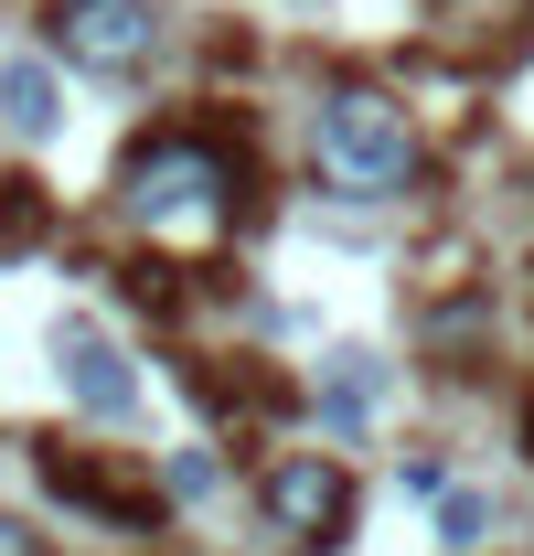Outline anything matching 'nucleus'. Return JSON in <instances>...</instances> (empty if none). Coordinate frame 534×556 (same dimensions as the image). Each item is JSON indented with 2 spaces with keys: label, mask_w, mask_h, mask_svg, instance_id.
<instances>
[{
  "label": "nucleus",
  "mask_w": 534,
  "mask_h": 556,
  "mask_svg": "<svg viewBox=\"0 0 534 556\" xmlns=\"http://www.w3.org/2000/svg\"><path fill=\"white\" fill-rule=\"evenodd\" d=\"M43 236H54V193L33 172H0V257H33Z\"/></svg>",
  "instance_id": "9"
},
{
  "label": "nucleus",
  "mask_w": 534,
  "mask_h": 556,
  "mask_svg": "<svg viewBox=\"0 0 534 556\" xmlns=\"http://www.w3.org/2000/svg\"><path fill=\"white\" fill-rule=\"evenodd\" d=\"M214 482H225V471H214V450H171V460H161V492H171V503H203Z\"/></svg>",
  "instance_id": "11"
},
{
  "label": "nucleus",
  "mask_w": 534,
  "mask_h": 556,
  "mask_svg": "<svg viewBox=\"0 0 534 556\" xmlns=\"http://www.w3.org/2000/svg\"><path fill=\"white\" fill-rule=\"evenodd\" d=\"M481 535H492V503H481V492H449V514H438V546H449V556H481Z\"/></svg>",
  "instance_id": "10"
},
{
  "label": "nucleus",
  "mask_w": 534,
  "mask_h": 556,
  "mask_svg": "<svg viewBox=\"0 0 534 556\" xmlns=\"http://www.w3.org/2000/svg\"><path fill=\"white\" fill-rule=\"evenodd\" d=\"M246 492H257V525H267L289 556H332V546H353L364 492H353V460H342V450H267Z\"/></svg>",
  "instance_id": "3"
},
{
  "label": "nucleus",
  "mask_w": 534,
  "mask_h": 556,
  "mask_svg": "<svg viewBox=\"0 0 534 556\" xmlns=\"http://www.w3.org/2000/svg\"><path fill=\"white\" fill-rule=\"evenodd\" d=\"M33 450V471H43V492L54 503H75L86 525H107V535H161V514H171V492H161V471L139 482V471H118L107 450H86L75 460L65 439H22Z\"/></svg>",
  "instance_id": "5"
},
{
  "label": "nucleus",
  "mask_w": 534,
  "mask_h": 556,
  "mask_svg": "<svg viewBox=\"0 0 534 556\" xmlns=\"http://www.w3.org/2000/svg\"><path fill=\"white\" fill-rule=\"evenodd\" d=\"M406 492H438V503H449V460H438V450H406Z\"/></svg>",
  "instance_id": "12"
},
{
  "label": "nucleus",
  "mask_w": 534,
  "mask_h": 556,
  "mask_svg": "<svg viewBox=\"0 0 534 556\" xmlns=\"http://www.w3.org/2000/svg\"><path fill=\"white\" fill-rule=\"evenodd\" d=\"M43 43L75 75H150L161 43H171V11L161 0H54L43 11Z\"/></svg>",
  "instance_id": "4"
},
{
  "label": "nucleus",
  "mask_w": 534,
  "mask_h": 556,
  "mask_svg": "<svg viewBox=\"0 0 534 556\" xmlns=\"http://www.w3.org/2000/svg\"><path fill=\"white\" fill-rule=\"evenodd\" d=\"M54 364H65V396H75L86 417H97V428H118V417L139 407V375H129V353L107 343V332L65 321V332H54Z\"/></svg>",
  "instance_id": "6"
},
{
  "label": "nucleus",
  "mask_w": 534,
  "mask_h": 556,
  "mask_svg": "<svg viewBox=\"0 0 534 556\" xmlns=\"http://www.w3.org/2000/svg\"><path fill=\"white\" fill-rule=\"evenodd\" d=\"M524 460H534V396H524Z\"/></svg>",
  "instance_id": "14"
},
{
  "label": "nucleus",
  "mask_w": 534,
  "mask_h": 556,
  "mask_svg": "<svg viewBox=\"0 0 534 556\" xmlns=\"http://www.w3.org/2000/svg\"><path fill=\"white\" fill-rule=\"evenodd\" d=\"M428 172V139L396 86H321L310 108V182L332 204H406Z\"/></svg>",
  "instance_id": "2"
},
{
  "label": "nucleus",
  "mask_w": 534,
  "mask_h": 556,
  "mask_svg": "<svg viewBox=\"0 0 534 556\" xmlns=\"http://www.w3.org/2000/svg\"><path fill=\"white\" fill-rule=\"evenodd\" d=\"M374 396H385L374 353H332V375L310 386V417H321L332 439H364V428H374Z\"/></svg>",
  "instance_id": "7"
},
{
  "label": "nucleus",
  "mask_w": 534,
  "mask_h": 556,
  "mask_svg": "<svg viewBox=\"0 0 534 556\" xmlns=\"http://www.w3.org/2000/svg\"><path fill=\"white\" fill-rule=\"evenodd\" d=\"M118 214L150 236V257L225 247V236L257 214V161L214 129V118H161V129H139L129 161H118Z\"/></svg>",
  "instance_id": "1"
},
{
  "label": "nucleus",
  "mask_w": 534,
  "mask_h": 556,
  "mask_svg": "<svg viewBox=\"0 0 534 556\" xmlns=\"http://www.w3.org/2000/svg\"><path fill=\"white\" fill-rule=\"evenodd\" d=\"M54 65L43 54H0V129L11 139H54Z\"/></svg>",
  "instance_id": "8"
},
{
  "label": "nucleus",
  "mask_w": 534,
  "mask_h": 556,
  "mask_svg": "<svg viewBox=\"0 0 534 556\" xmlns=\"http://www.w3.org/2000/svg\"><path fill=\"white\" fill-rule=\"evenodd\" d=\"M0 556H54V546H43V525H33V514H0Z\"/></svg>",
  "instance_id": "13"
}]
</instances>
